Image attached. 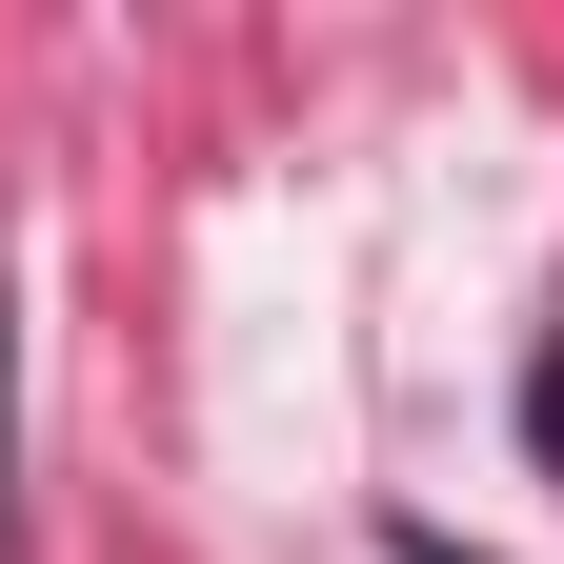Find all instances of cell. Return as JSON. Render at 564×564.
Wrapping results in <instances>:
<instances>
[{
	"label": "cell",
	"instance_id": "cell-1",
	"mask_svg": "<svg viewBox=\"0 0 564 564\" xmlns=\"http://www.w3.org/2000/svg\"><path fill=\"white\" fill-rule=\"evenodd\" d=\"M524 444L564 464V323H544V383H524Z\"/></svg>",
	"mask_w": 564,
	"mask_h": 564
}]
</instances>
